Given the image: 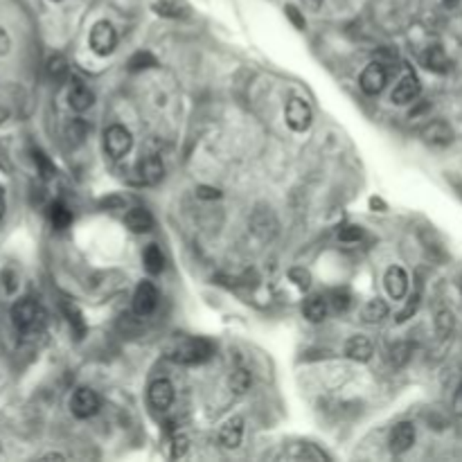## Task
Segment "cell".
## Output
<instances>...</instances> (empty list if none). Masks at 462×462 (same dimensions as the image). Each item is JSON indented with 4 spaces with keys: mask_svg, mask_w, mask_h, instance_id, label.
Masks as SVG:
<instances>
[{
    "mask_svg": "<svg viewBox=\"0 0 462 462\" xmlns=\"http://www.w3.org/2000/svg\"><path fill=\"white\" fill-rule=\"evenodd\" d=\"M302 5H305L309 12H318L320 7H323V0H302Z\"/></svg>",
    "mask_w": 462,
    "mask_h": 462,
    "instance_id": "obj_42",
    "label": "cell"
},
{
    "mask_svg": "<svg viewBox=\"0 0 462 462\" xmlns=\"http://www.w3.org/2000/svg\"><path fill=\"white\" fill-rule=\"evenodd\" d=\"M48 75L52 77L55 81H64L68 75V61L61 55H52L48 59Z\"/></svg>",
    "mask_w": 462,
    "mask_h": 462,
    "instance_id": "obj_27",
    "label": "cell"
},
{
    "mask_svg": "<svg viewBox=\"0 0 462 462\" xmlns=\"http://www.w3.org/2000/svg\"><path fill=\"white\" fill-rule=\"evenodd\" d=\"M149 404L156 410H167L174 404V386L172 381L158 379L149 386Z\"/></svg>",
    "mask_w": 462,
    "mask_h": 462,
    "instance_id": "obj_9",
    "label": "cell"
},
{
    "mask_svg": "<svg viewBox=\"0 0 462 462\" xmlns=\"http://www.w3.org/2000/svg\"><path fill=\"white\" fill-rule=\"evenodd\" d=\"M417 305H419V293H415L413 298H410V302L406 305V309L399 314V323H404V320H408L410 316H413L415 311H417Z\"/></svg>",
    "mask_w": 462,
    "mask_h": 462,
    "instance_id": "obj_38",
    "label": "cell"
},
{
    "mask_svg": "<svg viewBox=\"0 0 462 462\" xmlns=\"http://www.w3.org/2000/svg\"><path fill=\"white\" fill-rule=\"evenodd\" d=\"M131 147H133V138H131L129 129H124V126H119V124H113L104 131V149L110 158L126 156V153L131 151Z\"/></svg>",
    "mask_w": 462,
    "mask_h": 462,
    "instance_id": "obj_3",
    "label": "cell"
},
{
    "mask_svg": "<svg viewBox=\"0 0 462 462\" xmlns=\"http://www.w3.org/2000/svg\"><path fill=\"white\" fill-rule=\"evenodd\" d=\"M86 133H88V126H86V122H84V119H73V122L68 124V129H66L68 140H70V144H75V147L84 142Z\"/></svg>",
    "mask_w": 462,
    "mask_h": 462,
    "instance_id": "obj_29",
    "label": "cell"
},
{
    "mask_svg": "<svg viewBox=\"0 0 462 462\" xmlns=\"http://www.w3.org/2000/svg\"><path fill=\"white\" fill-rule=\"evenodd\" d=\"M460 397H462V390H460Z\"/></svg>",
    "mask_w": 462,
    "mask_h": 462,
    "instance_id": "obj_46",
    "label": "cell"
},
{
    "mask_svg": "<svg viewBox=\"0 0 462 462\" xmlns=\"http://www.w3.org/2000/svg\"><path fill=\"white\" fill-rule=\"evenodd\" d=\"M153 12L158 16H165V19H185V16H190L192 10L185 0H156Z\"/></svg>",
    "mask_w": 462,
    "mask_h": 462,
    "instance_id": "obj_16",
    "label": "cell"
},
{
    "mask_svg": "<svg viewBox=\"0 0 462 462\" xmlns=\"http://www.w3.org/2000/svg\"><path fill=\"white\" fill-rule=\"evenodd\" d=\"M370 208H374V210L379 208V212H383L386 210V203H383L381 199H370Z\"/></svg>",
    "mask_w": 462,
    "mask_h": 462,
    "instance_id": "obj_43",
    "label": "cell"
},
{
    "mask_svg": "<svg viewBox=\"0 0 462 462\" xmlns=\"http://www.w3.org/2000/svg\"><path fill=\"white\" fill-rule=\"evenodd\" d=\"M158 305V291L156 287L151 285L149 280H142L138 287H135V293H133V311L144 318V316H149L153 309H156Z\"/></svg>",
    "mask_w": 462,
    "mask_h": 462,
    "instance_id": "obj_7",
    "label": "cell"
},
{
    "mask_svg": "<svg viewBox=\"0 0 462 462\" xmlns=\"http://www.w3.org/2000/svg\"><path fill=\"white\" fill-rule=\"evenodd\" d=\"M338 237H340V242H358V239L363 237V230H361V226H345V228H340Z\"/></svg>",
    "mask_w": 462,
    "mask_h": 462,
    "instance_id": "obj_34",
    "label": "cell"
},
{
    "mask_svg": "<svg viewBox=\"0 0 462 462\" xmlns=\"http://www.w3.org/2000/svg\"><path fill=\"white\" fill-rule=\"evenodd\" d=\"M34 162H37V167H39V172H41V176L44 178H52L55 176V165L52 162L48 160V156L44 151H34Z\"/></svg>",
    "mask_w": 462,
    "mask_h": 462,
    "instance_id": "obj_31",
    "label": "cell"
},
{
    "mask_svg": "<svg viewBox=\"0 0 462 462\" xmlns=\"http://www.w3.org/2000/svg\"><path fill=\"white\" fill-rule=\"evenodd\" d=\"M361 316H363L365 323H381L388 316V305L383 300H379V298H374V300H367L363 305Z\"/></svg>",
    "mask_w": 462,
    "mask_h": 462,
    "instance_id": "obj_24",
    "label": "cell"
},
{
    "mask_svg": "<svg viewBox=\"0 0 462 462\" xmlns=\"http://www.w3.org/2000/svg\"><path fill=\"white\" fill-rule=\"evenodd\" d=\"M422 138L429 142V144H438V147H444V144H449L453 140V131L447 122H442V119H435L429 126H424L422 131Z\"/></svg>",
    "mask_w": 462,
    "mask_h": 462,
    "instance_id": "obj_14",
    "label": "cell"
},
{
    "mask_svg": "<svg viewBox=\"0 0 462 462\" xmlns=\"http://www.w3.org/2000/svg\"><path fill=\"white\" fill-rule=\"evenodd\" d=\"M212 356V343L205 338H187L181 340L172 349V358L181 365H199Z\"/></svg>",
    "mask_w": 462,
    "mask_h": 462,
    "instance_id": "obj_2",
    "label": "cell"
},
{
    "mask_svg": "<svg viewBox=\"0 0 462 462\" xmlns=\"http://www.w3.org/2000/svg\"><path fill=\"white\" fill-rule=\"evenodd\" d=\"M3 215H5V201L3 196H0V219H3Z\"/></svg>",
    "mask_w": 462,
    "mask_h": 462,
    "instance_id": "obj_44",
    "label": "cell"
},
{
    "mask_svg": "<svg viewBox=\"0 0 462 462\" xmlns=\"http://www.w3.org/2000/svg\"><path fill=\"white\" fill-rule=\"evenodd\" d=\"M285 12H287V16H289V19H291V23H293L298 30H305V16H302L300 12H298V7L289 5Z\"/></svg>",
    "mask_w": 462,
    "mask_h": 462,
    "instance_id": "obj_37",
    "label": "cell"
},
{
    "mask_svg": "<svg viewBox=\"0 0 462 462\" xmlns=\"http://www.w3.org/2000/svg\"><path fill=\"white\" fill-rule=\"evenodd\" d=\"M158 59L153 57L151 52H135L129 59V70L131 73H140V70H149V68H156Z\"/></svg>",
    "mask_w": 462,
    "mask_h": 462,
    "instance_id": "obj_26",
    "label": "cell"
},
{
    "mask_svg": "<svg viewBox=\"0 0 462 462\" xmlns=\"http://www.w3.org/2000/svg\"><path fill=\"white\" fill-rule=\"evenodd\" d=\"M451 325H453V320H451V314H440L438 316V329H440V334L442 336H447V334L451 331Z\"/></svg>",
    "mask_w": 462,
    "mask_h": 462,
    "instance_id": "obj_39",
    "label": "cell"
},
{
    "mask_svg": "<svg viewBox=\"0 0 462 462\" xmlns=\"http://www.w3.org/2000/svg\"><path fill=\"white\" fill-rule=\"evenodd\" d=\"M419 95V81L415 75H406L404 79H401L395 90H392V102L395 104H410L413 99H417Z\"/></svg>",
    "mask_w": 462,
    "mask_h": 462,
    "instance_id": "obj_13",
    "label": "cell"
},
{
    "mask_svg": "<svg viewBox=\"0 0 462 462\" xmlns=\"http://www.w3.org/2000/svg\"><path fill=\"white\" fill-rule=\"evenodd\" d=\"M289 278L296 282V287L298 289H309V285H311V273L307 271V269H291L289 271Z\"/></svg>",
    "mask_w": 462,
    "mask_h": 462,
    "instance_id": "obj_32",
    "label": "cell"
},
{
    "mask_svg": "<svg viewBox=\"0 0 462 462\" xmlns=\"http://www.w3.org/2000/svg\"><path fill=\"white\" fill-rule=\"evenodd\" d=\"M93 102H95V95H93V90L88 86H84L81 81H75L70 90H68V104H70L75 110H86L93 106Z\"/></svg>",
    "mask_w": 462,
    "mask_h": 462,
    "instance_id": "obj_17",
    "label": "cell"
},
{
    "mask_svg": "<svg viewBox=\"0 0 462 462\" xmlns=\"http://www.w3.org/2000/svg\"><path fill=\"white\" fill-rule=\"evenodd\" d=\"M16 287H19V278H16V273L12 269L3 271V289L7 291V293H14Z\"/></svg>",
    "mask_w": 462,
    "mask_h": 462,
    "instance_id": "obj_36",
    "label": "cell"
},
{
    "mask_svg": "<svg viewBox=\"0 0 462 462\" xmlns=\"http://www.w3.org/2000/svg\"><path fill=\"white\" fill-rule=\"evenodd\" d=\"M408 352H410V345H408V343H399V345L392 347L390 361L395 363V365H404V363L408 361Z\"/></svg>",
    "mask_w": 462,
    "mask_h": 462,
    "instance_id": "obj_33",
    "label": "cell"
},
{
    "mask_svg": "<svg viewBox=\"0 0 462 462\" xmlns=\"http://www.w3.org/2000/svg\"><path fill=\"white\" fill-rule=\"evenodd\" d=\"M285 117H287V124H289L293 131H298V133H302V131L309 129V126H311V119H314L309 104H307V102L300 99V97H291V99L287 102Z\"/></svg>",
    "mask_w": 462,
    "mask_h": 462,
    "instance_id": "obj_5",
    "label": "cell"
},
{
    "mask_svg": "<svg viewBox=\"0 0 462 462\" xmlns=\"http://www.w3.org/2000/svg\"><path fill=\"white\" fill-rule=\"evenodd\" d=\"M115 44H117V34H115V28L108 21H99V23L93 25V30H90L93 52L99 55V57H106L115 50Z\"/></svg>",
    "mask_w": 462,
    "mask_h": 462,
    "instance_id": "obj_4",
    "label": "cell"
},
{
    "mask_svg": "<svg viewBox=\"0 0 462 462\" xmlns=\"http://www.w3.org/2000/svg\"><path fill=\"white\" fill-rule=\"evenodd\" d=\"M10 50H12V39H10V34H7L5 28H0V57L10 55Z\"/></svg>",
    "mask_w": 462,
    "mask_h": 462,
    "instance_id": "obj_40",
    "label": "cell"
},
{
    "mask_svg": "<svg viewBox=\"0 0 462 462\" xmlns=\"http://www.w3.org/2000/svg\"><path fill=\"white\" fill-rule=\"evenodd\" d=\"M447 3H456V0H447Z\"/></svg>",
    "mask_w": 462,
    "mask_h": 462,
    "instance_id": "obj_45",
    "label": "cell"
},
{
    "mask_svg": "<svg viewBox=\"0 0 462 462\" xmlns=\"http://www.w3.org/2000/svg\"><path fill=\"white\" fill-rule=\"evenodd\" d=\"M144 269H147L151 276H158V273L165 269V255L160 253V248L156 244H149L147 248H144Z\"/></svg>",
    "mask_w": 462,
    "mask_h": 462,
    "instance_id": "obj_23",
    "label": "cell"
},
{
    "mask_svg": "<svg viewBox=\"0 0 462 462\" xmlns=\"http://www.w3.org/2000/svg\"><path fill=\"white\" fill-rule=\"evenodd\" d=\"M422 61H424V66L429 68V70H433V73H447L449 68H451L449 57L444 55V50H442L440 46H433V48L426 50L424 57H422Z\"/></svg>",
    "mask_w": 462,
    "mask_h": 462,
    "instance_id": "obj_21",
    "label": "cell"
},
{
    "mask_svg": "<svg viewBox=\"0 0 462 462\" xmlns=\"http://www.w3.org/2000/svg\"><path fill=\"white\" fill-rule=\"evenodd\" d=\"M64 314H66V318H68V325H70L73 331L77 334V338H81L84 331H86V325H84L81 311L77 309L73 302H68V305H64Z\"/></svg>",
    "mask_w": 462,
    "mask_h": 462,
    "instance_id": "obj_25",
    "label": "cell"
},
{
    "mask_svg": "<svg viewBox=\"0 0 462 462\" xmlns=\"http://www.w3.org/2000/svg\"><path fill=\"white\" fill-rule=\"evenodd\" d=\"M196 196L199 199H219V190H215V187H199Z\"/></svg>",
    "mask_w": 462,
    "mask_h": 462,
    "instance_id": "obj_41",
    "label": "cell"
},
{
    "mask_svg": "<svg viewBox=\"0 0 462 462\" xmlns=\"http://www.w3.org/2000/svg\"><path fill=\"white\" fill-rule=\"evenodd\" d=\"M244 435V419L242 417H233L224 424V429L219 433V442L224 444L226 449H237L239 442H242Z\"/></svg>",
    "mask_w": 462,
    "mask_h": 462,
    "instance_id": "obj_15",
    "label": "cell"
},
{
    "mask_svg": "<svg viewBox=\"0 0 462 462\" xmlns=\"http://www.w3.org/2000/svg\"><path fill=\"white\" fill-rule=\"evenodd\" d=\"M187 447H190V440H187L185 435H176L172 440V458H183Z\"/></svg>",
    "mask_w": 462,
    "mask_h": 462,
    "instance_id": "obj_35",
    "label": "cell"
},
{
    "mask_svg": "<svg viewBox=\"0 0 462 462\" xmlns=\"http://www.w3.org/2000/svg\"><path fill=\"white\" fill-rule=\"evenodd\" d=\"M135 172H138V181L144 183V185H156L162 174H165V165H162V160L156 158V156H147L142 158L138 165H135Z\"/></svg>",
    "mask_w": 462,
    "mask_h": 462,
    "instance_id": "obj_11",
    "label": "cell"
},
{
    "mask_svg": "<svg viewBox=\"0 0 462 462\" xmlns=\"http://www.w3.org/2000/svg\"><path fill=\"white\" fill-rule=\"evenodd\" d=\"M329 302L336 311H347L349 302H352V296H349L347 289H334L329 296Z\"/></svg>",
    "mask_w": 462,
    "mask_h": 462,
    "instance_id": "obj_30",
    "label": "cell"
},
{
    "mask_svg": "<svg viewBox=\"0 0 462 462\" xmlns=\"http://www.w3.org/2000/svg\"><path fill=\"white\" fill-rule=\"evenodd\" d=\"M12 320L23 334H39L46 327V311L32 298H23L12 307Z\"/></svg>",
    "mask_w": 462,
    "mask_h": 462,
    "instance_id": "obj_1",
    "label": "cell"
},
{
    "mask_svg": "<svg viewBox=\"0 0 462 462\" xmlns=\"http://www.w3.org/2000/svg\"><path fill=\"white\" fill-rule=\"evenodd\" d=\"M390 451L392 453H404L415 444V426L410 422H399L395 429L390 431Z\"/></svg>",
    "mask_w": 462,
    "mask_h": 462,
    "instance_id": "obj_10",
    "label": "cell"
},
{
    "mask_svg": "<svg viewBox=\"0 0 462 462\" xmlns=\"http://www.w3.org/2000/svg\"><path fill=\"white\" fill-rule=\"evenodd\" d=\"M251 372L248 370H237L233 372V376H230V390L235 392V395H244V392L251 388Z\"/></svg>",
    "mask_w": 462,
    "mask_h": 462,
    "instance_id": "obj_28",
    "label": "cell"
},
{
    "mask_svg": "<svg viewBox=\"0 0 462 462\" xmlns=\"http://www.w3.org/2000/svg\"><path fill=\"white\" fill-rule=\"evenodd\" d=\"M305 316L309 318L311 323H323L327 318V311H329V300L323 296H309L305 300V307H302Z\"/></svg>",
    "mask_w": 462,
    "mask_h": 462,
    "instance_id": "obj_20",
    "label": "cell"
},
{
    "mask_svg": "<svg viewBox=\"0 0 462 462\" xmlns=\"http://www.w3.org/2000/svg\"><path fill=\"white\" fill-rule=\"evenodd\" d=\"M124 221H126V228H129L131 233H138V235L149 233V230L153 228V217L144 208H131L129 212H126Z\"/></svg>",
    "mask_w": 462,
    "mask_h": 462,
    "instance_id": "obj_19",
    "label": "cell"
},
{
    "mask_svg": "<svg viewBox=\"0 0 462 462\" xmlns=\"http://www.w3.org/2000/svg\"><path fill=\"white\" fill-rule=\"evenodd\" d=\"M48 219H50V224H52L57 230H66L68 226L73 224V212L68 210V205H66V203L55 201V203L48 208Z\"/></svg>",
    "mask_w": 462,
    "mask_h": 462,
    "instance_id": "obj_22",
    "label": "cell"
},
{
    "mask_svg": "<svg viewBox=\"0 0 462 462\" xmlns=\"http://www.w3.org/2000/svg\"><path fill=\"white\" fill-rule=\"evenodd\" d=\"M70 410L75 417L79 419H88L99 410V397L95 390L90 388H79L75 390V395L70 397Z\"/></svg>",
    "mask_w": 462,
    "mask_h": 462,
    "instance_id": "obj_6",
    "label": "cell"
},
{
    "mask_svg": "<svg viewBox=\"0 0 462 462\" xmlns=\"http://www.w3.org/2000/svg\"><path fill=\"white\" fill-rule=\"evenodd\" d=\"M358 84H361V90L367 93V95H379V93L386 88V84H388L386 68H383L379 61L370 64L361 73V79H358Z\"/></svg>",
    "mask_w": 462,
    "mask_h": 462,
    "instance_id": "obj_8",
    "label": "cell"
},
{
    "mask_svg": "<svg viewBox=\"0 0 462 462\" xmlns=\"http://www.w3.org/2000/svg\"><path fill=\"white\" fill-rule=\"evenodd\" d=\"M383 285H386V291L392 300H399V298L406 296L408 291V276L404 269L399 267H390L386 271V278H383Z\"/></svg>",
    "mask_w": 462,
    "mask_h": 462,
    "instance_id": "obj_12",
    "label": "cell"
},
{
    "mask_svg": "<svg viewBox=\"0 0 462 462\" xmlns=\"http://www.w3.org/2000/svg\"><path fill=\"white\" fill-rule=\"evenodd\" d=\"M372 343H370V338H365V336H352L347 340V345H345V354L352 358V361H370L372 358Z\"/></svg>",
    "mask_w": 462,
    "mask_h": 462,
    "instance_id": "obj_18",
    "label": "cell"
}]
</instances>
